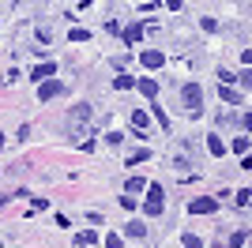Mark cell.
Returning a JSON list of instances; mask_svg holds the SVG:
<instances>
[{
	"label": "cell",
	"mask_w": 252,
	"mask_h": 248,
	"mask_svg": "<svg viewBox=\"0 0 252 248\" xmlns=\"http://www.w3.org/2000/svg\"><path fill=\"white\" fill-rule=\"evenodd\" d=\"M219 98H222V102H230V105H241L245 102V94L237 91V87H219Z\"/></svg>",
	"instance_id": "obj_7"
},
{
	"label": "cell",
	"mask_w": 252,
	"mask_h": 248,
	"mask_svg": "<svg viewBox=\"0 0 252 248\" xmlns=\"http://www.w3.org/2000/svg\"><path fill=\"white\" fill-rule=\"evenodd\" d=\"M68 38H72V41H87V38H91V31H83V27H72V34H68Z\"/></svg>",
	"instance_id": "obj_22"
},
{
	"label": "cell",
	"mask_w": 252,
	"mask_h": 248,
	"mask_svg": "<svg viewBox=\"0 0 252 248\" xmlns=\"http://www.w3.org/2000/svg\"><path fill=\"white\" fill-rule=\"evenodd\" d=\"M0 147H4V132H0Z\"/></svg>",
	"instance_id": "obj_26"
},
{
	"label": "cell",
	"mask_w": 252,
	"mask_h": 248,
	"mask_svg": "<svg viewBox=\"0 0 252 248\" xmlns=\"http://www.w3.org/2000/svg\"><path fill=\"white\" fill-rule=\"evenodd\" d=\"M245 241H249V233H245V229H237V233H230V248H241Z\"/></svg>",
	"instance_id": "obj_19"
},
{
	"label": "cell",
	"mask_w": 252,
	"mask_h": 248,
	"mask_svg": "<svg viewBox=\"0 0 252 248\" xmlns=\"http://www.w3.org/2000/svg\"><path fill=\"white\" fill-rule=\"evenodd\" d=\"M105 248H125V245H121V237H117V233H109V237H105Z\"/></svg>",
	"instance_id": "obj_25"
},
{
	"label": "cell",
	"mask_w": 252,
	"mask_h": 248,
	"mask_svg": "<svg viewBox=\"0 0 252 248\" xmlns=\"http://www.w3.org/2000/svg\"><path fill=\"white\" fill-rule=\"evenodd\" d=\"M53 72H57V64H53V61H45V64H38V68H34V72H31V79L45 83V79H53Z\"/></svg>",
	"instance_id": "obj_8"
},
{
	"label": "cell",
	"mask_w": 252,
	"mask_h": 248,
	"mask_svg": "<svg viewBox=\"0 0 252 248\" xmlns=\"http://www.w3.org/2000/svg\"><path fill=\"white\" fill-rule=\"evenodd\" d=\"M72 121L79 124V128H75V135H83V124L91 121V105H87V102H79V105L72 109Z\"/></svg>",
	"instance_id": "obj_6"
},
{
	"label": "cell",
	"mask_w": 252,
	"mask_h": 248,
	"mask_svg": "<svg viewBox=\"0 0 252 248\" xmlns=\"http://www.w3.org/2000/svg\"><path fill=\"white\" fill-rule=\"evenodd\" d=\"M132 124H136V132H143V128H147V113H143V109H132Z\"/></svg>",
	"instance_id": "obj_15"
},
{
	"label": "cell",
	"mask_w": 252,
	"mask_h": 248,
	"mask_svg": "<svg viewBox=\"0 0 252 248\" xmlns=\"http://www.w3.org/2000/svg\"><path fill=\"white\" fill-rule=\"evenodd\" d=\"M143 211H147L151 218L166 211V192H162V185H147V203H143Z\"/></svg>",
	"instance_id": "obj_2"
},
{
	"label": "cell",
	"mask_w": 252,
	"mask_h": 248,
	"mask_svg": "<svg viewBox=\"0 0 252 248\" xmlns=\"http://www.w3.org/2000/svg\"><path fill=\"white\" fill-rule=\"evenodd\" d=\"M233 203H237V207H249L252 203V192H249V188H241V192L233 196Z\"/></svg>",
	"instance_id": "obj_18"
},
{
	"label": "cell",
	"mask_w": 252,
	"mask_h": 248,
	"mask_svg": "<svg viewBox=\"0 0 252 248\" xmlns=\"http://www.w3.org/2000/svg\"><path fill=\"white\" fill-rule=\"evenodd\" d=\"M0 248H4V241H0Z\"/></svg>",
	"instance_id": "obj_27"
},
{
	"label": "cell",
	"mask_w": 252,
	"mask_h": 248,
	"mask_svg": "<svg viewBox=\"0 0 252 248\" xmlns=\"http://www.w3.org/2000/svg\"><path fill=\"white\" fill-rule=\"evenodd\" d=\"M181 245H185V248H203V241H200V237H196V233H192V229H189V233L181 237Z\"/></svg>",
	"instance_id": "obj_17"
},
{
	"label": "cell",
	"mask_w": 252,
	"mask_h": 248,
	"mask_svg": "<svg viewBox=\"0 0 252 248\" xmlns=\"http://www.w3.org/2000/svg\"><path fill=\"white\" fill-rule=\"evenodd\" d=\"M143 188H147L143 177H128V181H125V192H128V196H136V192H143Z\"/></svg>",
	"instance_id": "obj_12"
},
{
	"label": "cell",
	"mask_w": 252,
	"mask_h": 248,
	"mask_svg": "<svg viewBox=\"0 0 252 248\" xmlns=\"http://www.w3.org/2000/svg\"><path fill=\"white\" fill-rule=\"evenodd\" d=\"M61 94H64V83H61V79L38 83V102H49V98H61Z\"/></svg>",
	"instance_id": "obj_3"
},
{
	"label": "cell",
	"mask_w": 252,
	"mask_h": 248,
	"mask_svg": "<svg viewBox=\"0 0 252 248\" xmlns=\"http://www.w3.org/2000/svg\"><path fill=\"white\" fill-rule=\"evenodd\" d=\"M139 38H143V23H128V27H125V41H128V45H136Z\"/></svg>",
	"instance_id": "obj_10"
},
{
	"label": "cell",
	"mask_w": 252,
	"mask_h": 248,
	"mask_svg": "<svg viewBox=\"0 0 252 248\" xmlns=\"http://www.w3.org/2000/svg\"><path fill=\"white\" fill-rule=\"evenodd\" d=\"M207 151H211L215 158H222V155H226V143H222L219 135H207Z\"/></svg>",
	"instance_id": "obj_13"
},
{
	"label": "cell",
	"mask_w": 252,
	"mask_h": 248,
	"mask_svg": "<svg viewBox=\"0 0 252 248\" xmlns=\"http://www.w3.org/2000/svg\"><path fill=\"white\" fill-rule=\"evenodd\" d=\"M125 237L128 241H143V237H147V226H143V222H128V226H125Z\"/></svg>",
	"instance_id": "obj_9"
},
{
	"label": "cell",
	"mask_w": 252,
	"mask_h": 248,
	"mask_svg": "<svg viewBox=\"0 0 252 248\" xmlns=\"http://www.w3.org/2000/svg\"><path fill=\"white\" fill-rule=\"evenodd\" d=\"M233 151H237V155H249V139H245V135H237V139H233Z\"/></svg>",
	"instance_id": "obj_20"
},
{
	"label": "cell",
	"mask_w": 252,
	"mask_h": 248,
	"mask_svg": "<svg viewBox=\"0 0 252 248\" xmlns=\"http://www.w3.org/2000/svg\"><path fill=\"white\" fill-rule=\"evenodd\" d=\"M151 158V151H143V147H139V151H132V155H128V165H139V162H147Z\"/></svg>",
	"instance_id": "obj_16"
},
{
	"label": "cell",
	"mask_w": 252,
	"mask_h": 248,
	"mask_svg": "<svg viewBox=\"0 0 252 248\" xmlns=\"http://www.w3.org/2000/svg\"><path fill=\"white\" fill-rule=\"evenodd\" d=\"M139 64H143V68H162L166 57H162V49H143L139 53Z\"/></svg>",
	"instance_id": "obj_5"
},
{
	"label": "cell",
	"mask_w": 252,
	"mask_h": 248,
	"mask_svg": "<svg viewBox=\"0 0 252 248\" xmlns=\"http://www.w3.org/2000/svg\"><path fill=\"white\" fill-rule=\"evenodd\" d=\"M200 27H203L207 34H215V31H219V19H211V15H203V19H200Z\"/></svg>",
	"instance_id": "obj_21"
},
{
	"label": "cell",
	"mask_w": 252,
	"mask_h": 248,
	"mask_svg": "<svg viewBox=\"0 0 252 248\" xmlns=\"http://www.w3.org/2000/svg\"><path fill=\"white\" fill-rule=\"evenodd\" d=\"M136 91L147 94V98H155V94H158V79H136Z\"/></svg>",
	"instance_id": "obj_11"
},
{
	"label": "cell",
	"mask_w": 252,
	"mask_h": 248,
	"mask_svg": "<svg viewBox=\"0 0 252 248\" xmlns=\"http://www.w3.org/2000/svg\"><path fill=\"white\" fill-rule=\"evenodd\" d=\"M105 143H109V147H121V143H125V135H121V132H109V135H105Z\"/></svg>",
	"instance_id": "obj_23"
},
{
	"label": "cell",
	"mask_w": 252,
	"mask_h": 248,
	"mask_svg": "<svg viewBox=\"0 0 252 248\" xmlns=\"http://www.w3.org/2000/svg\"><path fill=\"white\" fill-rule=\"evenodd\" d=\"M173 169H192V162L185 155H177V158H173Z\"/></svg>",
	"instance_id": "obj_24"
},
{
	"label": "cell",
	"mask_w": 252,
	"mask_h": 248,
	"mask_svg": "<svg viewBox=\"0 0 252 248\" xmlns=\"http://www.w3.org/2000/svg\"><path fill=\"white\" fill-rule=\"evenodd\" d=\"M181 102H185V113L196 121V117L203 113V91H200V83H185V87H181Z\"/></svg>",
	"instance_id": "obj_1"
},
{
	"label": "cell",
	"mask_w": 252,
	"mask_h": 248,
	"mask_svg": "<svg viewBox=\"0 0 252 248\" xmlns=\"http://www.w3.org/2000/svg\"><path fill=\"white\" fill-rule=\"evenodd\" d=\"M113 87H117V91H132V87H136V79H132L128 72H121V75L113 79Z\"/></svg>",
	"instance_id": "obj_14"
},
{
	"label": "cell",
	"mask_w": 252,
	"mask_h": 248,
	"mask_svg": "<svg viewBox=\"0 0 252 248\" xmlns=\"http://www.w3.org/2000/svg\"><path fill=\"white\" fill-rule=\"evenodd\" d=\"M219 211V199L200 196V199H189V215H215Z\"/></svg>",
	"instance_id": "obj_4"
}]
</instances>
